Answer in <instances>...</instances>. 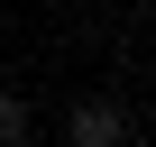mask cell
<instances>
[{
  "mask_svg": "<svg viewBox=\"0 0 156 147\" xmlns=\"http://www.w3.org/2000/svg\"><path fill=\"white\" fill-rule=\"evenodd\" d=\"M129 138V110L119 101H83V110H73V147H119Z\"/></svg>",
  "mask_w": 156,
  "mask_h": 147,
  "instance_id": "obj_1",
  "label": "cell"
},
{
  "mask_svg": "<svg viewBox=\"0 0 156 147\" xmlns=\"http://www.w3.org/2000/svg\"><path fill=\"white\" fill-rule=\"evenodd\" d=\"M19 138H28V101H19V92H0V147H19Z\"/></svg>",
  "mask_w": 156,
  "mask_h": 147,
  "instance_id": "obj_2",
  "label": "cell"
}]
</instances>
